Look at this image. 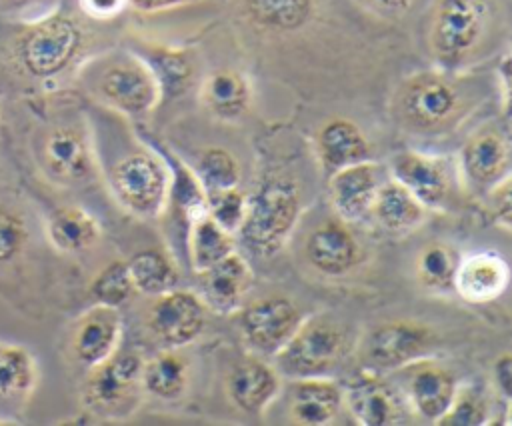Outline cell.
<instances>
[{"mask_svg":"<svg viewBox=\"0 0 512 426\" xmlns=\"http://www.w3.org/2000/svg\"><path fill=\"white\" fill-rule=\"evenodd\" d=\"M88 48L78 16L52 8L30 20H0V96H32L56 88Z\"/></svg>","mask_w":512,"mask_h":426,"instance_id":"6da1fadb","label":"cell"},{"mask_svg":"<svg viewBox=\"0 0 512 426\" xmlns=\"http://www.w3.org/2000/svg\"><path fill=\"white\" fill-rule=\"evenodd\" d=\"M54 252L44 236L42 214L20 184L0 188V300L20 316L38 318L42 260Z\"/></svg>","mask_w":512,"mask_h":426,"instance_id":"7a4b0ae2","label":"cell"},{"mask_svg":"<svg viewBox=\"0 0 512 426\" xmlns=\"http://www.w3.org/2000/svg\"><path fill=\"white\" fill-rule=\"evenodd\" d=\"M24 150L34 172L52 188H86L96 178V150L82 114L38 116L26 132Z\"/></svg>","mask_w":512,"mask_h":426,"instance_id":"3957f363","label":"cell"},{"mask_svg":"<svg viewBox=\"0 0 512 426\" xmlns=\"http://www.w3.org/2000/svg\"><path fill=\"white\" fill-rule=\"evenodd\" d=\"M398 124L414 134H440L464 118L466 96L446 70H422L404 78L392 104Z\"/></svg>","mask_w":512,"mask_h":426,"instance_id":"277c9868","label":"cell"},{"mask_svg":"<svg viewBox=\"0 0 512 426\" xmlns=\"http://www.w3.org/2000/svg\"><path fill=\"white\" fill-rule=\"evenodd\" d=\"M300 194L288 178H268L246 198V210L238 236L256 256L276 254L290 238L300 216Z\"/></svg>","mask_w":512,"mask_h":426,"instance_id":"5b68a950","label":"cell"},{"mask_svg":"<svg viewBox=\"0 0 512 426\" xmlns=\"http://www.w3.org/2000/svg\"><path fill=\"white\" fill-rule=\"evenodd\" d=\"M488 18V0H434L428 44L440 70L454 72L470 58L486 32Z\"/></svg>","mask_w":512,"mask_h":426,"instance_id":"8992f818","label":"cell"},{"mask_svg":"<svg viewBox=\"0 0 512 426\" xmlns=\"http://www.w3.org/2000/svg\"><path fill=\"white\" fill-rule=\"evenodd\" d=\"M88 88L102 104L126 116H144L162 98L160 82L150 64L132 54H114L92 68Z\"/></svg>","mask_w":512,"mask_h":426,"instance_id":"52a82bcc","label":"cell"},{"mask_svg":"<svg viewBox=\"0 0 512 426\" xmlns=\"http://www.w3.org/2000/svg\"><path fill=\"white\" fill-rule=\"evenodd\" d=\"M108 174L116 202L134 216L156 218L170 196V170L150 152H130L118 158Z\"/></svg>","mask_w":512,"mask_h":426,"instance_id":"ba28073f","label":"cell"},{"mask_svg":"<svg viewBox=\"0 0 512 426\" xmlns=\"http://www.w3.org/2000/svg\"><path fill=\"white\" fill-rule=\"evenodd\" d=\"M348 352L346 330L328 318H304L298 332L274 356L276 368L292 378L326 376Z\"/></svg>","mask_w":512,"mask_h":426,"instance_id":"9c48e42d","label":"cell"},{"mask_svg":"<svg viewBox=\"0 0 512 426\" xmlns=\"http://www.w3.org/2000/svg\"><path fill=\"white\" fill-rule=\"evenodd\" d=\"M142 386V360L134 352H114L86 372L80 386L84 408L102 418L126 416L134 410Z\"/></svg>","mask_w":512,"mask_h":426,"instance_id":"30bf717a","label":"cell"},{"mask_svg":"<svg viewBox=\"0 0 512 426\" xmlns=\"http://www.w3.org/2000/svg\"><path fill=\"white\" fill-rule=\"evenodd\" d=\"M120 338L122 318L118 308L94 302L66 328L62 354L66 362L88 372L118 350Z\"/></svg>","mask_w":512,"mask_h":426,"instance_id":"8fae6325","label":"cell"},{"mask_svg":"<svg viewBox=\"0 0 512 426\" xmlns=\"http://www.w3.org/2000/svg\"><path fill=\"white\" fill-rule=\"evenodd\" d=\"M512 152L508 134L496 126H486L468 136L458 154V172L464 184L478 196H486L494 186L510 178Z\"/></svg>","mask_w":512,"mask_h":426,"instance_id":"7c38bea8","label":"cell"},{"mask_svg":"<svg viewBox=\"0 0 512 426\" xmlns=\"http://www.w3.org/2000/svg\"><path fill=\"white\" fill-rule=\"evenodd\" d=\"M304 318L290 298L268 296L242 310L240 328L244 342L256 354L276 356L298 332Z\"/></svg>","mask_w":512,"mask_h":426,"instance_id":"4fadbf2b","label":"cell"},{"mask_svg":"<svg viewBox=\"0 0 512 426\" xmlns=\"http://www.w3.org/2000/svg\"><path fill=\"white\" fill-rule=\"evenodd\" d=\"M436 346V332L420 322H386L376 326L366 342V362L372 370H400L426 358Z\"/></svg>","mask_w":512,"mask_h":426,"instance_id":"5bb4252c","label":"cell"},{"mask_svg":"<svg viewBox=\"0 0 512 426\" xmlns=\"http://www.w3.org/2000/svg\"><path fill=\"white\" fill-rule=\"evenodd\" d=\"M38 386L40 364L30 346L0 340V424H22Z\"/></svg>","mask_w":512,"mask_h":426,"instance_id":"9a60e30c","label":"cell"},{"mask_svg":"<svg viewBox=\"0 0 512 426\" xmlns=\"http://www.w3.org/2000/svg\"><path fill=\"white\" fill-rule=\"evenodd\" d=\"M388 176L402 184L426 210H444L452 194V166L442 156L416 150L398 152Z\"/></svg>","mask_w":512,"mask_h":426,"instance_id":"2e32d148","label":"cell"},{"mask_svg":"<svg viewBox=\"0 0 512 426\" xmlns=\"http://www.w3.org/2000/svg\"><path fill=\"white\" fill-rule=\"evenodd\" d=\"M402 378L400 394L406 408L434 424L450 408L460 386L452 370L438 362H426L424 358L402 366Z\"/></svg>","mask_w":512,"mask_h":426,"instance_id":"e0dca14e","label":"cell"},{"mask_svg":"<svg viewBox=\"0 0 512 426\" xmlns=\"http://www.w3.org/2000/svg\"><path fill=\"white\" fill-rule=\"evenodd\" d=\"M206 324V304L188 290L170 288L156 296L148 312L152 334L168 348L194 342Z\"/></svg>","mask_w":512,"mask_h":426,"instance_id":"ac0fdd59","label":"cell"},{"mask_svg":"<svg viewBox=\"0 0 512 426\" xmlns=\"http://www.w3.org/2000/svg\"><path fill=\"white\" fill-rule=\"evenodd\" d=\"M380 166L364 160L330 174L328 192L338 220L346 224H362L370 220L376 192L382 184Z\"/></svg>","mask_w":512,"mask_h":426,"instance_id":"d6986e66","label":"cell"},{"mask_svg":"<svg viewBox=\"0 0 512 426\" xmlns=\"http://www.w3.org/2000/svg\"><path fill=\"white\" fill-rule=\"evenodd\" d=\"M44 236L58 256H76L102 238L98 218L80 204H58L42 216Z\"/></svg>","mask_w":512,"mask_h":426,"instance_id":"ffe728a7","label":"cell"},{"mask_svg":"<svg viewBox=\"0 0 512 426\" xmlns=\"http://www.w3.org/2000/svg\"><path fill=\"white\" fill-rule=\"evenodd\" d=\"M342 404L362 426H386L402 422L406 402L402 394L378 376L356 378L344 392Z\"/></svg>","mask_w":512,"mask_h":426,"instance_id":"44dd1931","label":"cell"},{"mask_svg":"<svg viewBox=\"0 0 512 426\" xmlns=\"http://www.w3.org/2000/svg\"><path fill=\"white\" fill-rule=\"evenodd\" d=\"M308 262L326 276H342L360 258V244L342 220H326L306 240Z\"/></svg>","mask_w":512,"mask_h":426,"instance_id":"7402d4cb","label":"cell"},{"mask_svg":"<svg viewBox=\"0 0 512 426\" xmlns=\"http://www.w3.org/2000/svg\"><path fill=\"white\" fill-rule=\"evenodd\" d=\"M202 302L220 314L240 310L242 300L252 284L248 262L234 250L208 270L198 274Z\"/></svg>","mask_w":512,"mask_h":426,"instance_id":"603a6c76","label":"cell"},{"mask_svg":"<svg viewBox=\"0 0 512 426\" xmlns=\"http://www.w3.org/2000/svg\"><path fill=\"white\" fill-rule=\"evenodd\" d=\"M510 270L506 260L494 252H472L460 258L454 290L466 302H492L508 288Z\"/></svg>","mask_w":512,"mask_h":426,"instance_id":"cb8c5ba5","label":"cell"},{"mask_svg":"<svg viewBox=\"0 0 512 426\" xmlns=\"http://www.w3.org/2000/svg\"><path fill=\"white\" fill-rule=\"evenodd\" d=\"M370 220L386 234L408 236L424 224L426 208L402 184L388 176L376 192Z\"/></svg>","mask_w":512,"mask_h":426,"instance_id":"d4e9b609","label":"cell"},{"mask_svg":"<svg viewBox=\"0 0 512 426\" xmlns=\"http://www.w3.org/2000/svg\"><path fill=\"white\" fill-rule=\"evenodd\" d=\"M342 406V388L326 376L296 378L290 390V416L308 426L332 422Z\"/></svg>","mask_w":512,"mask_h":426,"instance_id":"484cf974","label":"cell"},{"mask_svg":"<svg viewBox=\"0 0 512 426\" xmlns=\"http://www.w3.org/2000/svg\"><path fill=\"white\" fill-rule=\"evenodd\" d=\"M280 392V376L276 368L262 360H246L238 364L228 378V394L232 402L248 412H264Z\"/></svg>","mask_w":512,"mask_h":426,"instance_id":"4316f807","label":"cell"},{"mask_svg":"<svg viewBox=\"0 0 512 426\" xmlns=\"http://www.w3.org/2000/svg\"><path fill=\"white\" fill-rule=\"evenodd\" d=\"M318 156L328 176L340 168L370 160V144L362 130L346 118L326 122L318 132Z\"/></svg>","mask_w":512,"mask_h":426,"instance_id":"83f0119b","label":"cell"},{"mask_svg":"<svg viewBox=\"0 0 512 426\" xmlns=\"http://www.w3.org/2000/svg\"><path fill=\"white\" fill-rule=\"evenodd\" d=\"M234 252L232 234L226 232L208 212L206 208L198 210L190 216L188 230V256L192 270L196 274L208 270L222 258Z\"/></svg>","mask_w":512,"mask_h":426,"instance_id":"f1b7e54d","label":"cell"},{"mask_svg":"<svg viewBox=\"0 0 512 426\" xmlns=\"http://www.w3.org/2000/svg\"><path fill=\"white\" fill-rule=\"evenodd\" d=\"M250 84L246 76L232 68L214 70L202 86L206 106L220 118L232 120L246 112L250 104Z\"/></svg>","mask_w":512,"mask_h":426,"instance_id":"f546056e","label":"cell"},{"mask_svg":"<svg viewBox=\"0 0 512 426\" xmlns=\"http://www.w3.org/2000/svg\"><path fill=\"white\" fill-rule=\"evenodd\" d=\"M186 362L174 352H162L142 362V388L162 400L180 398L186 390Z\"/></svg>","mask_w":512,"mask_h":426,"instance_id":"4dcf8cb0","label":"cell"},{"mask_svg":"<svg viewBox=\"0 0 512 426\" xmlns=\"http://www.w3.org/2000/svg\"><path fill=\"white\" fill-rule=\"evenodd\" d=\"M458 262L460 256L448 244H426L416 258V278L430 292H450L454 290Z\"/></svg>","mask_w":512,"mask_h":426,"instance_id":"1f68e13d","label":"cell"},{"mask_svg":"<svg viewBox=\"0 0 512 426\" xmlns=\"http://www.w3.org/2000/svg\"><path fill=\"white\" fill-rule=\"evenodd\" d=\"M126 264L134 290L138 292L158 296L176 284V270L160 250H142Z\"/></svg>","mask_w":512,"mask_h":426,"instance_id":"d6a6232c","label":"cell"},{"mask_svg":"<svg viewBox=\"0 0 512 426\" xmlns=\"http://www.w3.org/2000/svg\"><path fill=\"white\" fill-rule=\"evenodd\" d=\"M250 18L268 30H296L312 14V0H246Z\"/></svg>","mask_w":512,"mask_h":426,"instance_id":"836d02e7","label":"cell"},{"mask_svg":"<svg viewBox=\"0 0 512 426\" xmlns=\"http://www.w3.org/2000/svg\"><path fill=\"white\" fill-rule=\"evenodd\" d=\"M196 178L204 194L234 188L240 182L238 160L224 148H206L196 160Z\"/></svg>","mask_w":512,"mask_h":426,"instance_id":"e575fe53","label":"cell"},{"mask_svg":"<svg viewBox=\"0 0 512 426\" xmlns=\"http://www.w3.org/2000/svg\"><path fill=\"white\" fill-rule=\"evenodd\" d=\"M134 292L136 290L130 280L128 264L122 260L104 266L90 282V296L94 302L112 308H120Z\"/></svg>","mask_w":512,"mask_h":426,"instance_id":"d590c367","label":"cell"},{"mask_svg":"<svg viewBox=\"0 0 512 426\" xmlns=\"http://www.w3.org/2000/svg\"><path fill=\"white\" fill-rule=\"evenodd\" d=\"M488 414V398L478 386H458L456 396L450 408L436 424H450V426H478L486 424Z\"/></svg>","mask_w":512,"mask_h":426,"instance_id":"8d00e7d4","label":"cell"},{"mask_svg":"<svg viewBox=\"0 0 512 426\" xmlns=\"http://www.w3.org/2000/svg\"><path fill=\"white\" fill-rule=\"evenodd\" d=\"M206 202V212L232 236L238 232L244 210H246V196L240 192L238 186L226 188V190H216L204 194Z\"/></svg>","mask_w":512,"mask_h":426,"instance_id":"74e56055","label":"cell"},{"mask_svg":"<svg viewBox=\"0 0 512 426\" xmlns=\"http://www.w3.org/2000/svg\"><path fill=\"white\" fill-rule=\"evenodd\" d=\"M150 68L154 70L162 94H178L186 88L190 74H192V64L190 60L176 50H160L154 54Z\"/></svg>","mask_w":512,"mask_h":426,"instance_id":"f35d334b","label":"cell"},{"mask_svg":"<svg viewBox=\"0 0 512 426\" xmlns=\"http://www.w3.org/2000/svg\"><path fill=\"white\" fill-rule=\"evenodd\" d=\"M54 8V0H0V20H30Z\"/></svg>","mask_w":512,"mask_h":426,"instance_id":"ab89813d","label":"cell"},{"mask_svg":"<svg viewBox=\"0 0 512 426\" xmlns=\"http://www.w3.org/2000/svg\"><path fill=\"white\" fill-rule=\"evenodd\" d=\"M486 196L490 198V208H492L494 222H496L498 226H502L504 230H510V226H512L510 178H506L504 182H500L498 186H494Z\"/></svg>","mask_w":512,"mask_h":426,"instance_id":"60d3db41","label":"cell"},{"mask_svg":"<svg viewBox=\"0 0 512 426\" xmlns=\"http://www.w3.org/2000/svg\"><path fill=\"white\" fill-rule=\"evenodd\" d=\"M78 6L90 18L108 20L120 14L128 6V0H78Z\"/></svg>","mask_w":512,"mask_h":426,"instance_id":"b9f144b4","label":"cell"},{"mask_svg":"<svg viewBox=\"0 0 512 426\" xmlns=\"http://www.w3.org/2000/svg\"><path fill=\"white\" fill-rule=\"evenodd\" d=\"M20 170L16 168V154L10 146H6L4 138H0V188L20 184Z\"/></svg>","mask_w":512,"mask_h":426,"instance_id":"7bdbcfd3","label":"cell"},{"mask_svg":"<svg viewBox=\"0 0 512 426\" xmlns=\"http://www.w3.org/2000/svg\"><path fill=\"white\" fill-rule=\"evenodd\" d=\"M494 382H496V392L504 398L510 400L512 394V356L506 352L494 362Z\"/></svg>","mask_w":512,"mask_h":426,"instance_id":"ee69618b","label":"cell"},{"mask_svg":"<svg viewBox=\"0 0 512 426\" xmlns=\"http://www.w3.org/2000/svg\"><path fill=\"white\" fill-rule=\"evenodd\" d=\"M370 10L378 12L380 16H402L410 10L414 0H362Z\"/></svg>","mask_w":512,"mask_h":426,"instance_id":"f6af8a7d","label":"cell"},{"mask_svg":"<svg viewBox=\"0 0 512 426\" xmlns=\"http://www.w3.org/2000/svg\"><path fill=\"white\" fill-rule=\"evenodd\" d=\"M192 2H202V0H128V6H132L138 12H162V10H170L176 6H184V4H192Z\"/></svg>","mask_w":512,"mask_h":426,"instance_id":"bcb514c9","label":"cell"},{"mask_svg":"<svg viewBox=\"0 0 512 426\" xmlns=\"http://www.w3.org/2000/svg\"><path fill=\"white\" fill-rule=\"evenodd\" d=\"M500 82H502V94H504V104H508V80H510V58L504 56L500 62Z\"/></svg>","mask_w":512,"mask_h":426,"instance_id":"7dc6e473","label":"cell"},{"mask_svg":"<svg viewBox=\"0 0 512 426\" xmlns=\"http://www.w3.org/2000/svg\"><path fill=\"white\" fill-rule=\"evenodd\" d=\"M4 132H6V110H4L2 96H0V138H4Z\"/></svg>","mask_w":512,"mask_h":426,"instance_id":"c3c4849f","label":"cell"}]
</instances>
